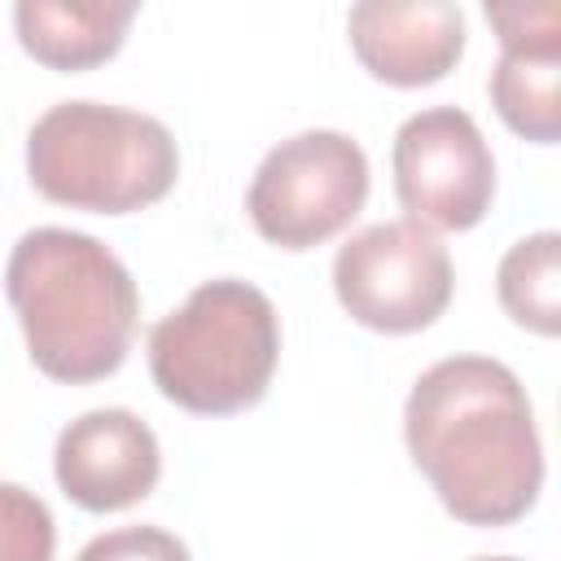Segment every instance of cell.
<instances>
[{
	"label": "cell",
	"instance_id": "52a82bcc",
	"mask_svg": "<svg viewBox=\"0 0 561 561\" xmlns=\"http://www.w3.org/2000/svg\"><path fill=\"white\" fill-rule=\"evenodd\" d=\"M394 197L421 228L465 232L482 224L495 197V158L478 123L456 105H434L394 131Z\"/></svg>",
	"mask_w": 561,
	"mask_h": 561
},
{
	"label": "cell",
	"instance_id": "6da1fadb",
	"mask_svg": "<svg viewBox=\"0 0 561 561\" xmlns=\"http://www.w3.org/2000/svg\"><path fill=\"white\" fill-rule=\"evenodd\" d=\"M403 443L456 522L508 526L539 500L535 412L500 359L451 355L425 368L403 403Z\"/></svg>",
	"mask_w": 561,
	"mask_h": 561
},
{
	"label": "cell",
	"instance_id": "5bb4252c",
	"mask_svg": "<svg viewBox=\"0 0 561 561\" xmlns=\"http://www.w3.org/2000/svg\"><path fill=\"white\" fill-rule=\"evenodd\" d=\"M75 561H193V557L162 526H123V530H105L92 543H83Z\"/></svg>",
	"mask_w": 561,
	"mask_h": 561
},
{
	"label": "cell",
	"instance_id": "2e32d148",
	"mask_svg": "<svg viewBox=\"0 0 561 561\" xmlns=\"http://www.w3.org/2000/svg\"><path fill=\"white\" fill-rule=\"evenodd\" d=\"M473 561H517V557H473Z\"/></svg>",
	"mask_w": 561,
	"mask_h": 561
},
{
	"label": "cell",
	"instance_id": "30bf717a",
	"mask_svg": "<svg viewBox=\"0 0 561 561\" xmlns=\"http://www.w3.org/2000/svg\"><path fill=\"white\" fill-rule=\"evenodd\" d=\"M136 18L131 0H18V44L48 70L75 75L110 61Z\"/></svg>",
	"mask_w": 561,
	"mask_h": 561
},
{
	"label": "cell",
	"instance_id": "9a60e30c",
	"mask_svg": "<svg viewBox=\"0 0 561 561\" xmlns=\"http://www.w3.org/2000/svg\"><path fill=\"white\" fill-rule=\"evenodd\" d=\"M486 22L495 26L500 48H561L557 4H486Z\"/></svg>",
	"mask_w": 561,
	"mask_h": 561
},
{
	"label": "cell",
	"instance_id": "277c9868",
	"mask_svg": "<svg viewBox=\"0 0 561 561\" xmlns=\"http://www.w3.org/2000/svg\"><path fill=\"white\" fill-rule=\"evenodd\" d=\"M26 175L57 206L131 215L171 193L180 149L167 123L149 114L101 101H61L44 110L26 136Z\"/></svg>",
	"mask_w": 561,
	"mask_h": 561
},
{
	"label": "cell",
	"instance_id": "7a4b0ae2",
	"mask_svg": "<svg viewBox=\"0 0 561 561\" xmlns=\"http://www.w3.org/2000/svg\"><path fill=\"white\" fill-rule=\"evenodd\" d=\"M4 294L35 368L53 381H101L131 351L140 316L136 280L88 232L31 228L9 254Z\"/></svg>",
	"mask_w": 561,
	"mask_h": 561
},
{
	"label": "cell",
	"instance_id": "5b68a950",
	"mask_svg": "<svg viewBox=\"0 0 561 561\" xmlns=\"http://www.w3.org/2000/svg\"><path fill=\"white\" fill-rule=\"evenodd\" d=\"M368 197V158L346 131H298L263 153L245 210L263 241L311 250L337 237Z\"/></svg>",
	"mask_w": 561,
	"mask_h": 561
},
{
	"label": "cell",
	"instance_id": "3957f363",
	"mask_svg": "<svg viewBox=\"0 0 561 561\" xmlns=\"http://www.w3.org/2000/svg\"><path fill=\"white\" fill-rule=\"evenodd\" d=\"M280 320L272 298L237 276L197 285L149 329L153 386L184 412L232 416L254 408L276 373Z\"/></svg>",
	"mask_w": 561,
	"mask_h": 561
},
{
	"label": "cell",
	"instance_id": "7c38bea8",
	"mask_svg": "<svg viewBox=\"0 0 561 561\" xmlns=\"http://www.w3.org/2000/svg\"><path fill=\"white\" fill-rule=\"evenodd\" d=\"M500 307L530 333L557 337L561 333V237L530 232L500 259L495 272Z\"/></svg>",
	"mask_w": 561,
	"mask_h": 561
},
{
	"label": "cell",
	"instance_id": "4fadbf2b",
	"mask_svg": "<svg viewBox=\"0 0 561 561\" xmlns=\"http://www.w3.org/2000/svg\"><path fill=\"white\" fill-rule=\"evenodd\" d=\"M57 526L48 504L18 486L0 482V561H53Z\"/></svg>",
	"mask_w": 561,
	"mask_h": 561
},
{
	"label": "cell",
	"instance_id": "ba28073f",
	"mask_svg": "<svg viewBox=\"0 0 561 561\" xmlns=\"http://www.w3.org/2000/svg\"><path fill=\"white\" fill-rule=\"evenodd\" d=\"M53 473L66 500L88 513H118L140 504L162 473L153 430L127 408H96L70 421L53 447Z\"/></svg>",
	"mask_w": 561,
	"mask_h": 561
},
{
	"label": "cell",
	"instance_id": "8992f818",
	"mask_svg": "<svg viewBox=\"0 0 561 561\" xmlns=\"http://www.w3.org/2000/svg\"><path fill=\"white\" fill-rule=\"evenodd\" d=\"M447 245L412 224L386 219L355 232L333 259V289L351 320L377 333H421L451 302Z\"/></svg>",
	"mask_w": 561,
	"mask_h": 561
},
{
	"label": "cell",
	"instance_id": "8fae6325",
	"mask_svg": "<svg viewBox=\"0 0 561 561\" xmlns=\"http://www.w3.org/2000/svg\"><path fill=\"white\" fill-rule=\"evenodd\" d=\"M491 105L517 136L552 145L561 136V48H504L491 70Z\"/></svg>",
	"mask_w": 561,
	"mask_h": 561
},
{
	"label": "cell",
	"instance_id": "9c48e42d",
	"mask_svg": "<svg viewBox=\"0 0 561 561\" xmlns=\"http://www.w3.org/2000/svg\"><path fill=\"white\" fill-rule=\"evenodd\" d=\"M359 66L390 88H425L456 70L465 13L447 0H364L346 13Z\"/></svg>",
	"mask_w": 561,
	"mask_h": 561
}]
</instances>
